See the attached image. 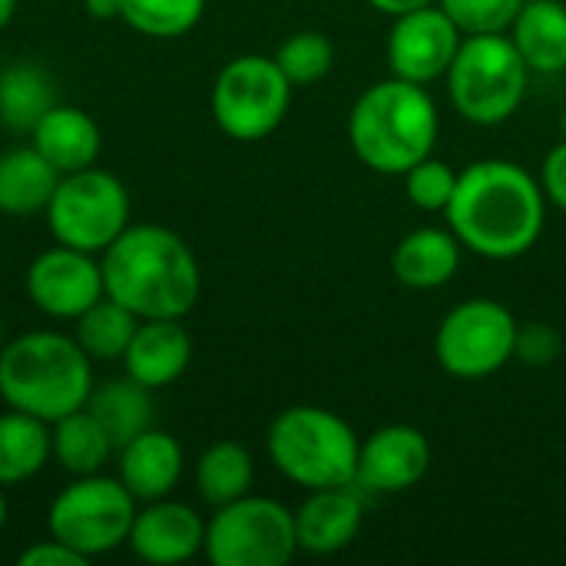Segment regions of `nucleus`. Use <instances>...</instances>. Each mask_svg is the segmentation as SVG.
Wrapping results in <instances>:
<instances>
[{"label": "nucleus", "instance_id": "nucleus-31", "mask_svg": "<svg viewBox=\"0 0 566 566\" xmlns=\"http://www.w3.org/2000/svg\"><path fill=\"white\" fill-rule=\"evenodd\" d=\"M458 169L444 159H434V153L428 159H421L418 166H411L401 179H405V192L408 202L418 206L421 212H448L454 189H458Z\"/></svg>", "mask_w": 566, "mask_h": 566}, {"label": "nucleus", "instance_id": "nucleus-39", "mask_svg": "<svg viewBox=\"0 0 566 566\" xmlns=\"http://www.w3.org/2000/svg\"><path fill=\"white\" fill-rule=\"evenodd\" d=\"M7 524V497H3V488H0V531Z\"/></svg>", "mask_w": 566, "mask_h": 566}, {"label": "nucleus", "instance_id": "nucleus-24", "mask_svg": "<svg viewBox=\"0 0 566 566\" xmlns=\"http://www.w3.org/2000/svg\"><path fill=\"white\" fill-rule=\"evenodd\" d=\"M50 458L53 444L46 421L17 408L0 415V488H13L36 478Z\"/></svg>", "mask_w": 566, "mask_h": 566}, {"label": "nucleus", "instance_id": "nucleus-27", "mask_svg": "<svg viewBox=\"0 0 566 566\" xmlns=\"http://www.w3.org/2000/svg\"><path fill=\"white\" fill-rule=\"evenodd\" d=\"M143 318H136L126 305H119L116 298L103 295L99 302H93L80 318H76V345L93 358V361H123L136 328Z\"/></svg>", "mask_w": 566, "mask_h": 566}, {"label": "nucleus", "instance_id": "nucleus-40", "mask_svg": "<svg viewBox=\"0 0 566 566\" xmlns=\"http://www.w3.org/2000/svg\"><path fill=\"white\" fill-rule=\"evenodd\" d=\"M560 139H566V109L560 113Z\"/></svg>", "mask_w": 566, "mask_h": 566}, {"label": "nucleus", "instance_id": "nucleus-30", "mask_svg": "<svg viewBox=\"0 0 566 566\" xmlns=\"http://www.w3.org/2000/svg\"><path fill=\"white\" fill-rule=\"evenodd\" d=\"M275 63H279V70L285 73V80L292 86H312V83H318V80H325L332 73L335 46L318 30H298L279 46Z\"/></svg>", "mask_w": 566, "mask_h": 566}, {"label": "nucleus", "instance_id": "nucleus-44", "mask_svg": "<svg viewBox=\"0 0 566 566\" xmlns=\"http://www.w3.org/2000/svg\"><path fill=\"white\" fill-rule=\"evenodd\" d=\"M524 3H527V0H524Z\"/></svg>", "mask_w": 566, "mask_h": 566}, {"label": "nucleus", "instance_id": "nucleus-15", "mask_svg": "<svg viewBox=\"0 0 566 566\" xmlns=\"http://www.w3.org/2000/svg\"><path fill=\"white\" fill-rule=\"evenodd\" d=\"M133 554L153 566H172L192 560L206 544V521L179 501H146L136 511L129 541Z\"/></svg>", "mask_w": 566, "mask_h": 566}, {"label": "nucleus", "instance_id": "nucleus-23", "mask_svg": "<svg viewBox=\"0 0 566 566\" xmlns=\"http://www.w3.org/2000/svg\"><path fill=\"white\" fill-rule=\"evenodd\" d=\"M60 172L40 156L36 146H20L0 156V212L33 216L46 212Z\"/></svg>", "mask_w": 566, "mask_h": 566}, {"label": "nucleus", "instance_id": "nucleus-5", "mask_svg": "<svg viewBox=\"0 0 566 566\" xmlns=\"http://www.w3.org/2000/svg\"><path fill=\"white\" fill-rule=\"evenodd\" d=\"M265 451L282 478L305 491H322L355 484L361 441L335 411L295 405L272 421Z\"/></svg>", "mask_w": 566, "mask_h": 566}, {"label": "nucleus", "instance_id": "nucleus-3", "mask_svg": "<svg viewBox=\"0 0 566 566\" xmlns=\"http://www.w3.org/2000/svg\"><path fill=\"white\" fill-rule=\"evenodd\" d=\"M441 133L431 93L408 80H381L368 86L348 113L352 153L381 176H405L434 153Z\"/></svg>", "mask_w": 566, "mask_h": 566}, {"label": "nucleus", "instance_id": "nucleus-20", "mask_svg": "<svg viewBox=\"0 0 566 566\" xmlns=\"http://www.w3.org/2000/svg\"><path fill=\"white\" fill-rule=\"evenodd\" d=\"M461 249L464 245L451 229H434V226L415 229L398 242V249L391 255L395 279L418 292L441 289L458 275Z\"/></svg>", "mask_w": 566, "mask_h": 566}, {"label": "nucleus", "instance_id": "nucleus-43", "mask_svg": "<svg viewBox=\"0 0 566 566\" xmlns=\"http://www.w3.org/2000/svg\"><path fill=\"white\" fill-rule=\"evenodd\" d=\"M564 76H566V70H564Z\"/></svg>", "mask_w": 566, "mask_h": 566}, {"label": "nucleus", "instance_id": "nucleus-12", "mask_svg": "<svg viewBox=\"0 0 566 566\" xmlns=\"http://www.w3.org/2000/svg\"><path fill=\"white\" fill-rule=\"evenodd\" d=\"M464 33L454 27V20L438 7H418L411 13L395 17L388 33V66L391 76L428 86L441 76H448Z\"/></svg>", "mask_w": 566, "mask_h": 566}, {"label": "nucleus", "instance_id": "nucleus-13", "mask_svg": "<svg viewBox=\"0 0 566 566\" xmlns=\"http://www.w3.org/2000/svg\"><path fill=\"white\" fill-rule=\"evenodd\" d=\"M27 295L36 312L56 322H76L93 302L106 295L103 265L93 252H80L70 245L40 252L27 269Z\"/></svg>", "mask_w": 566, "mask_h": 566}, {"label": "nucleus", "instance_id": "nucleus-33", "mask_svg": "<svg viewBox=\"0 0 566 566\" xmlns=\"http://www.w3.org/2000/svg\"><path fill=\"white\" fill-rule=\"evenodd\" d=\"M560 355V335L551 325H521L514 358L527 365H551Z\"/></svg>", "mask_w": 566, "mask_h": 566}, {"label": "nucleus", "instance_id": "nucleus-11", "mask_svg": "<svg viewBox=\"0 0 566 566\" xmlns=\"http://www.w3.org/2000/svg\"><path fill=\"white\" fill-rule=\"evenodd\" d=\"M517 318L494 298H468L451 308L434 335L438 365L461 381H481L514 358Z\"/></svg>", "mask_w": 566, "mask_h": 566}, {"label": "nucleus", "instance_id": "nucleus-32", "mask_svg": "<svg viewBox=\"0 0 566 566\" xmlns=\"http://www.w3.org/2000/svg\"><path fill=\"white\" fill-rule=\"evenodd\" d=\"M524 0H438L464 36L507 33Z\"/></svg>", "mask_w": 566, "mask_h": 566}, {"label": "nucleus", "instance_id": "nucleus-17", "mask_svg": "<svg viewBox=\"0 0 566 566\" xmlns=\"http://www.w3.org/2000/svg\"><path fill=\"white\" fill-rule=\"evenodd\" d=\"M192 361V338L182 318H143L126 355V375L149 391L176 385Z\"/></svg>", "mask_w": 566, "mask_h": 566}, {"label": "nucleus", "instance_id": "nucleus-26", "mask_svg": "<svg viewBox=\"0 0 566 566\" xmlns=\"http://www.w3.org/2000/svg\"><path fill=\"white\" fill-rule=\"evenodd\" d=\"M252 478H255L252 454L235 441L212 444L209 451H202L196 464V488L209 507H222V504L245 497L252 488Z\"/></svg>", "mask_w": 566, "mask_h": 566}, {"label": "nucleus", "instance_id": "nucleus-1", "mask_svg": "<svg viewBox=\"0 0 566 566\" xmlns=\"http://www.w3.org/2000/svg\"><path fill=\"white\" fill-rule=\"evenodd\" d=\"M444 219L468 252L511 262L537 245L547 222V196L541 179L521 163L478 159L461 169Z\"/></svg>", "mask_w": 566, "mask_h": 566}, {"label": "nucleus", "instance_id": "nucleus-9", "mask_svg": "<svg viewBox=\"0 0 566 566\" xmlns=\"http://www.w3.org/2000/svg\"><path fill=\"white\" fill-rule=\"evenodd\" d=\"M202 551L212 566H285L298 554L295 511L272 497L245 494L216 507Z\"/></svg>", "mask_w": 566, "mask_h": 566}, {"label": "nucleus", "instance_id": "nucleus-34", "mask_svg": "<svg viewBox=\"0 0 566 566\" xmlns=\"http://www.w3.org/2000/svg\"><path fill=\"white\" fill-rule=\"evenodd\" d=\"M541 189H544L551 206H557L560 212H566V139H560L547 153L544 169H541Z\"/></svg>", "mask_w": 566, "mask_h": 566}, {"label": "nucleus", "instance_id": "nucleus-36", "mask_svg": "<svg viewBox=\"0 0 566 566\" xmlns=\"http://www.w3.org/2000/svg\"><path fill=\"white\" fill-rule=\"evenodd\" d=\"M378 13H385V17H401V13H411V10H418V7H428V3H438V0H368Z\"/></svg>", "mask_w": 566, "mask_h": 566}, {"label": "nucleus", "instance_id": "nucleus-4", "mask_svg": "<svg viewBox=\"0 0 566 566\" xmlns=\"http://www.w3.org/2000/svg\"><path fill=\"white\" fill-rule=\"evenodd\" d=\"M93 391V358L73 335L27 332L0 348V398L46 424L80 411Z\"/></svg>", "mask_w": 566, "mask_h": 566}, {"label": "nucleus", "instance_id": "nucleus-16", "mask_svg": "<svg viewBox=\"0 0 566 566\" xmlns=\"http://www.w3.org/2000/svg\"><path fill=\"white\" fill-rule=\"evenodd\" d=\"M361 521H365V504L355 484L312 491L295 511L298 551L315 557H332L358 537Z\"/></svg>", "mask_w": 566, "mask_h": 566}, {"label": "nucleus", "instance_id": "nucleus-35", "mask_svg": "<svg viewBox=\"0 0 566 566\" xmlns=\"http://www.w3.org/2000/svg\"><path fill=\"white\" fill-rule=\"evenodd\" d=\"M17 564L20 566H83L86 564V557H80V554H76V551H70L66 544H60L56 537H50V541H40V544H33V547L20 551Z\"/></svg>", "mask_w": 566, "mask_h": 566}, {"label": "nucleus", "instance_id": "nucleus-41", "mask_svg": "<svg viewBox=\"0 0 566 566\" xmlns=\"http://www.w3.org/2000/svg\"><path fill=\"white\" fill-rule=\"evenodd\" d=\"M0 348H3V322H0Z\"/></svg>", "mask_w": 566, "mask_h": 566}, {"label": "nucleus", "instance_id": "nucleus-2", "mask_svg": "<svg viewBox=\"0 0 566 566\" xmlns=\"http://www.w3.org/2000/svg\"><path fill=\"white\" fill-rule=\"evenodd\" d=\"M103 289L136 318H186L202 292L192 249L166 226H126L103 249Z\"/></svg>", "mask_w": 566, "mask_h": 566}, {"label": "nucleus", "instance_id": "nucleus-25", "mask_svg": "<svg viewBox=\"0 0 566 566\" xmlns=\"http://www.w3.org/2000/svg\"><path fill=\"white\" fill-rule=\"evenodd\" d=\"M50 444H53V461L73 478L99 474L116 451L109 434L103 431V424L86 408L70 411L66 418L53 421Z\"/></svg>", "mask_w": 566, "mask_h": 566}, {"label": "nucleus", "instance_id": "nucleus-37", "mask_svg": "<svg viewBox=\"0 0 566 566\" xmlns=\"http://www.w3.org/2000/svg\"><path fill=\"white\" fill-rule=\"evenodd\" d=\"M86 13L93 20H116L119 17V0H86Z\"/></svg>", "mask_w": 566, "mask_h": 566}, {"label": "nucleus", "instance_id": "nucleus-29", "mask_svg": "<svg viewBox=\"0 0 566 566\" xmlns=\"http://www.w3.org/2000/svg\"><path fill=\"white\" fill-rule=\"evenodd\" d=\"M206 0H119V20L143 36L172 40L199 27Z\"/></svg>", "mask_w": 566, "mask_h": 566}, {"label": "nucleus", "instance_id": "nucleus-19", "mask_svg": "<svg viewBox=\"0 0 566 566\" xmlns=\"http://www.w3.org/2000/svg\"><path fill=\"white\" fill-rule=\"evenodd\" d=\"M30 136H33V146L40 149V156L60 176L96 166L99 149H103V136H99L96 119L86 109L66 106V103L50 106L40 116V123L30 129Z\"/></svg>", "mask_w": 566, "mask_h": 566}, {"label": "nucleus", "instance_id": "nucleus-10", "mask_svg": "<svg viewBox=\"0 0 566 566\" xmlns=\"http://www.w3.org/2000/svg\"><path fill=\"white\" fill-rule=\"evenodd\" d=\"M46 226L60 245L103 255L129 226V192L113 172L96 166L66 172L46 206Z\"/></svg>", "mask_w": 566, "mask_h": 566}, {"label": "nucleus", "instance_id": "nucleus-28", "mask_svg": "<svg viewBox=\"0 0 566 566\" xmlns=\"http://www.w3.org/2000/svg\"><path fill=\"white\" fill-rule=\"evenodd\" d=\"M50 106H56L53 83L40 66L17 63L0 73V119L10 129L30 133Z\"/></svg>", "mask_w": 566, "mask_h": 566}, {"label": "nucleus", "instance_id": "nucleus-21", "mask_svg": "<svg viewBox=\"0 0 566 566\" xmlns=\"http://www.w3.org/2000/svg\"><path fill=\"white\" fill-rule=\"evenodd\" d=\"M507 36L524 56L531 73H564L566 70V3L560 0H527L514 17Z\"/></svg>", "mask_w": 566, "mask_h": 566}, {"label": "nucleus", "instance_id": "nucleus-18", "mask_svg": "<svg viewBox=\"0 0 566 566\" xmlns=\"http://www.w3.org/2000/svg\"><path fill=\"white\" fill-rule=\"evenodd\" d=\"M182 464H186L182 444L172 434L156 431V428L143 431L139 438H133L129 444L116 451L119 481L136 501L169 497L182 478Z\"/></svg>", "mask_w": 566, "mask_h": 566}, {"label": "nucleus", "instance_id": "nucleus-8", "mask_svg": "<svg viewBox=\"0 0 566 566\" xmlns=\"http://www.w3.org/2000/svg\"><path fill=\"white\" fill-rule=\"evenodd\" d=\"M292 106V83L279 70L275 56L245 53L229 60L212 86V116L216 126L239 139L259 143L272 136Z\"/></svg>", "mask_w": 566, "mask_h": 566}, {"label": "nucleus", "instance_id": "nucleus-7", "mask_svg": "<svg viewBox=\"0 0 566 566\" xmlns=\"http://www.w3.org/2000/svg\"><path fill=\"white\" fill-rule=\"evenodd\" d=\"M133 521L136 497L119 478L106 474L73 478V484H66L46 511L50 537H56L86 560L123 547L129 541Z\"/></svg>", "mask_w": 566, "mask_h": 566}, {"label": "nucleus", "instance_id": "nucleus-14", "mask_svg": "<svg viewBox=\"0 0 566 566\" xmlns=\"http://www.w3.org/2000/svg\"><path fill=\"white\" fill-rule=\"evenodd\" d=\"M431 471V444L411 424H385L358 451L355 488L361 494H405Z\"/></svg>", "mask_w": 566, "mask_h": 566}, {"label": "nucleus", "instance_id": "nucleus-38", "mask_svg": "<svg viewBox=\"0 0 566 566\" xmlns=\"http://www.w3.org/2000/svg\"><path fill=\"white\" fill-rule=\"evenodd\" d=\"M13 13H17V0H0V30L13 20Z\"/></svg>", "mask_w": 566, "mask_h": 566}, {"label": "nucleus", "instance_id": "nucleus-42", "mask_svg": "<svg viewBox=\"0 0 566 566\" xmlns=\"http://www.w3.org/2000/svg\"><path fill=\"white\" fill-rule=\"evenodd\" d=\"M0 73H3V66H0Z\"/></svg>", "mask_w": 566, "mask_h": 566}, {"label": "nucleus", "instance_id": "nucleus-22", "mask_svg": "<svg viewBox=\"0 0 566 566\" xmlns=\"http://www.w3.org/2000/svg\"><path fill=\"white\" fill-rule=\"evenodd\" d=\"M83 408L103 424V431L109 434L116 451L153 428V391L139 381H133L129 375L113 378L99 388L93 385Z\"/></svg>", "mask_w": 566, "mask_h": 566}, {"label": "nucleus", "instance_id": "nucleus-6", "mask_svg": "<svg viewBox=\"0 0 566 566\" xmlns=\"http://www.w3.org/2000/svg\"><path fill=\"white\" fill-rule=\"evenodd\" d=\"M444 80L451 106L468 123L501 126L521 109L531 70L507 33H484L461 40Z\"/></svg>", "mask_w": 566, "mask_h": 566}]
</instances>
